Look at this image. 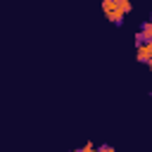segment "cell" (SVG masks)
Masks as SVG:
<instances>
[{"label": "cell", "mask_w": 152, "mask_h": 152, "mask_svg": "<svg viewBox=\"0 0 152 152\" xmlns=\"http://www.w3.org/2000/svg\"><path fill=\"white\" fill-rule=\"evenodd\" d=\"M126 7H128L126 0H104V10H107V14L112 19H119L121 12H126Z\"/></svg>", "instance_id": "6da1fadb"}]
</instances>
